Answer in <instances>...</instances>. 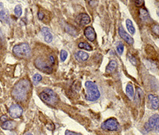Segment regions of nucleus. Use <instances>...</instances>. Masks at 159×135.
Here are the masks:
<instances>
[{"mask_svg":"<svg viewBox=\"0 0 159 135\" xmlns=\"http://www.w3.org/2000/svg\"><path fill=\"white\" fill-rule=\"evenodd\" d=\"M31 83L28 79H22L15 85L11 94L18 102H24L26 100L28 94L30 91Z\"/></svg>","mask_w":159,"mask_h":135,"instance_id":"f257e3e1","label":"nucleus"},{"mask_svg":"<svg viewBox=\"0 0 159 135\" xmlns=\"http://www.w3.org/2000/svg\"><path fill=\"white\" fill-rule=\"evenodd\" d=\"M41 99L47 105L54 106L58 102V97L53 90L46 88L40 93Z\"/></svg>","mask_w":159,"mask_h":135,"instance_id":"f03ea898","label":"nucleus"},{"mask_svg":"<svg viewBox=\"0 0 159 135\" xmlns=\"http://www.w3.org/2000/svg\"><path fill=\"white\" fill-rule=\"evenodd\" d=\"M13 53L21 59H29L31 57V49L28 43H20L13 47Z\"/></svg>","mask_w":159,"mask_h":135,"instance_id":"7ed1b4c3","label":"nucleus"},{"mask_svg":"<svg viewBox=\"0 0 159 135\" xmlns=\"http://www.w3.org/2000/svg\"><path fill=\"white\" fill-rule=\"evenodd\" d=\"M85 87L87 90H88V93H87L85 98L88 101L94 102L100 97V92L99 90L98 87L96 86L95 82L88 81V82H85Z\"/></svg>","mask_w":159,"mask_h":135,"instance_id":"20e7f679","label":"nucleus"},{"mask_svg":"<svg viewBox=\"0 0 159 135\" xmlns=\"http://www.w3.org/2000/svg\"><path fill=\"white\" fill-rule=\"evenodd\" d=\"M147 132L154 130L155 133H159V115L154 114L150 117L148 122L144 125Z\"/></svg>","mask_w":159,"mask_h":135,"instance_id":"39448f33","label":"nucleus"},{"mask_svg":"<svg viewBox=\"0 0 159 135\" xmlns=\"http://www.w3.org/2000/svg\"><path fill=\"white\" fill-rule=\"evenodd\" d=\"M119 124L118 121L114 117L108 118L101 124V128L104 130H107V131H115L119 129Z\"/></svg>","mask_w":159,"mask_h":135,"instance_id":"423d86ee","label":"nucleus"},{"mask_svg":"<svg viewBox=\"0 0 159 135\" xmlns=\"http://www.w3.org/2000/svg\"><path fill=\"white\" fill-rule=\"evenodd\" d=\"M34 65L38 68L39 70L42 72H45V73H47V74H51L53 72V67L48 63L46 62V61H44L41 58H38L37 59H35L34 61Z\"/></svg>","mask_w":159,"mask_h":135,"instance_id":"0eeeda50","label":"nucleus"},{"mask_svg":"<svg viewBox=\"0 0 159 135\" xmlns=\"http://www.w3.org/2000/svg\"><path fill=\"white\" fill-rule=\"evenodd\" d=\"M23 113V108L18 104H12L9 108V114L12 118H18Z\"/></svg>","mask_w":159,"mask_h":135,"instance_id":"6e6552de","label":"nucleus"},{"mask_svg":"<svg viewBox=\"0 0 159 135\" xmlns=\"http://www.w3.org/2000/svg\"><path fill=\"white\" fill-rule=\"evenodd\" d=\"M119 36L121 37L123 39L124 41L126 42V43L130 44V45H132V44L134 43V39L132 38L131 36L129 34H127L126 31H124V29L123 26H119Z\"/></svg>","mask_w":159,"mask_h":135,"instance_id":"1a4fd4ad","label":"nucleus"},{"mask_svg":"<svg viewBox=\"0 0 159 135\" xmlns=\"http://www.w3.org/2000/svg\"><path fill=\"white\" fill-rule=\"evenodd\" d=\"M139 17L141 18V20L145 23H150L152 22L149 12L145 8H141L139 10Z\"/></svg>","mask_w":159,"mask_h":135,"instance_id":"9d476101","label":"nucleus"},{"mask_svg":"<svg viewBox=\"0 0 159 135\" xmlns=\"http://www.w3.org/2000/svg\"><path fill=\"white\" fill-rule=\"evenodd\" d=\"M84 35L89 41L93 42L96 38V34L95 30L91 26H87L84 30Z\"/></svg>","mask_w":159,"mask_h":135,"instance_id":"9b49d317","label":"nucleus"},{"mask_svg":"<svg viewBox=\"0 0 159 135\" xmlns=\"http://www.w3.org/2000/svg\"><path fill=\"white\" fill-rule=\"evenodd\" d=\"M0 21L3 23H9V15L7 11L3 7V4L0 3Z\"/></svg>","mask_w":159,"mask_h":135,"instance_id":"f8f14e48","label":"nucleus"},{"mask_svg":"<svg viewBox=\"0 0 159 135\" xmlns=\"http://www.w3.org/2000/svg\"><path fill=\"white\" fill-rule=\"evenodd\" d=\"M76 21L79 24H81L82 26H85L90 23L91 19H90V17H89V15L84 14V13H82V14L79 15L76 17Z\"/></svg>","mask_w":159,"mask_h":135,"instance_id":"ddd939ff","label":"nucleus"},{"mask_svg":"<svg viewBox=\"0 0 159 135\" xmlns=\"http://www.w3.org/2000/svg\"><path fill=\"white\" fill-rule=\"evenodd\" d=\"M148 99L150 101V106L154 110H158L159 108V98L154 94H149Z\"/></svg>","mask_w":159,"mask_h":135,"instance_id":"4468645a","label":"nucleus"},{"mask_svg":"<svg viewBox=\"0 0 159 135\" xmlns=\"http://www.w3.org/2000/svg\"><path fill=\"white\" fill-rule=\"evenodd\" d=\"M75 58H76V60L80 62H83L87 61V60L89 59V55L87 52L79 51L75 54Z\"/></svg>","mask_w":159,"mask_h":135,"instance_id":"2eb2a0df","label":"nucleus"},{"mask_svg":"<svg viewBox=\"0 0 159 135\" xmlns=\"http://www.w3.org/2000/svg\"><path fill=\"white\" fill-rule=\"evenodd\" d=\"M41 34L44 36V39L46 43H50L51 42L53 41V35L51 34L49 29L47 28V27H42L41 29Z\"/></svg>","mask_w":159,"mask_h":135,"instance_id":"dca6fc26","label":"nucleus"},{"mask_svg":"<svg viewBox=\"0 0 159 135\" xmlns=\"http://www.w3.org/2000/svg\"><path fill=\"white\" fill-rule=\"evenodd\" d=\"M117 66H118V64H117L116 61H115V60L110 61V62L106 67V74H110L114 73L115 71V70L117 69Z\"/></svg>","mask_w":159,"mask_h":135,"instance_id":"f3484780","label":"nucleus"},{"mask_svg":"<svg viewBox=\"0 0 159 135\" xmlns=\"http://www.w3.org/2000/svg\"><path fill=\"white\" fill-rule=\"evenodd\" d=\"M126 93L127 97L130 100H132L134 98V87L131 83H128L126 87Z\"/></svg>","mask_w":159,"mask_h":135,"instance_id":"a211bd4d","label":"nucleus"},{"mask_svg":"<svg viewBox=\"0 0 159 135\" xmlns=\"http://www.w3.org/2000/svg\"><path fill=\"white\" fill-rule=\"evenodd\" d=\"M15 126H16L15 122L10 121V120H8V121H7V122H5V123L2 124V128L7 130H14V129L15 128Z\"/></svg>","mask_w":159,"mask_h":135,"instance_id":"6ab92c4d","label":"nucleus"},{"mask_svg":"<svg viewBox=\"0 0 159 135\" xmlns=\"http://www.w3.org/2000/svg\"><path fill=\"white\" fill-rule=\"evenodd\" d=\"M65 31L67 33L71 34V35L76 36L78 34V31H77V30H76L75 27H73V26L68 25V24L65 26Z\"/></svg>","mask_w":159,"mask_h":135,"instance_id":"aec40b11","label":"nucleus"},{"mask_svg":"<svg viewBox=\"0 0 159 135\" xmlns=\"http://www.w3.org/2000/svg\"><path fill=\"white\" fill-rule=\"evenodd\" d=\"M126 28L128 30V31L131 34H134L135 33V28H134V25H133V23L131 22V20L130 19H126Z\"/></svg>","mask_w":159,"mask_h":135,"instance_id":"412c9836","label":"nucleus"},{"mask_svg":"<svg viewBox=\"0 0 159 135\" xmlns=\"http://www.w3.org/2000/svg\"><path fill=\"white\" fill-rule=\"evenodd\" d=\"M142 94H143L142 90L140 88H137L136 94H134V97H135L134 99H135V102H136L137 104H139L140 102H141L142 98Z\"/></svg>","mask_w":159,"mask_h":135,"instance_id":"4be33fe9","label":"nucleus"},{"mask_svg":"<svg viewBox=\"0 0 159 135\" xmlns=\"http://www.w3.org/2000/svg\"><path fill=\"white\" fill-rule=\"evenodd\" d=\"M78 46L81 49H84V50H87V51H91L92 50V47H91L89 43H80L78 44Z\"/></svg>","mask_w":159,"mask_h":135,"instance_id":"5701e85b","label":"nucleus"},{"mask_svg":"<svg viewBox=\"0 0 159 135\" xmlns=\"http://www.w3.org/2000/svg\"><path fill=\"white\" fill-rule=\"evenodd\" d=\"M42 79V77L41 75H40L39 74H35L33 76V79H32V81H33V85H38L40 81Z\"/></svg>","mask_w":159,"mask_h":135,"instance_id":"b1692460","label":"nucleus"},{"mask_svg":"<svg viewBox=\"0 0 159 135\" xmlns=\"http://www.w3.org/2000/svg\"><path fill=\"white\" fill-rule=\"evenodd\" d=\"M22 13H23V9L21 5H17L15 7V15L17 17H20L22 15Z\"/></svg>","mask_w":159,"mask_h":135,"instance_id":"393cba45","label":"nucleus"},{"mask_svg":"<svg viewBox=\"0 0 159 135\" xmlns=\"http://www.w3.org/2000/svg\"><path fill=\"white\" fill-rule=\"evenodd\" d=\"M68 57V52L65 50H62L61 51V54H60V58H61V62H65Z\"/></svg>","mask_w":159,"mask_h":135,"instance_id":"a878e982","label":"nucleus"},{"mask_svg":"<svg viewBox=\"0 0 159 135\" xmlns=\"http://www.w3.org/2000/svg\"><path fill=\"white\" fill-rule=\"evenodd\" d=\"M124 46L122 43H119V45L117 46V52L119 53V54H122L123 52Z\"/></svg>","mask_w":159,"mask_h":135,"instance_id":"bb28decb","label":"nucleus"},{"mask_svg":"<svg viewBox=\"0 0 159 135\" xmlns=\"http://www.w3.org/2000/svg\"><path fill=\"white\" fill-rule=\"evenodd\" d=\"M128 58H129V60H130V62H131L134 66H136L137 65V59L134 58L133 55H131V54H128Z\"/></svg>","mask_w":159,"mask_h":135,"instance_id":"cd10ccee","label":"nucleus"},{"mask_svg":"<svg viewBox=\"0 0 159 135\" xmlns=\"http://www.w3.org/2000/svg\"><path fill=\"white\" fill-rule=\"evenodd\" d=\"M152 31H153V32H154L156 35L159 36V25H157V24H155V25L153 26V28H152Z\"/></svg>","mask_w":159,"mask_h":135,"instance_id":"c85d7f7f","label":"nucleus"},{"mask_svg":"<svg viewBox=\"0 0 159 135\" xmlns=\"http://www.w3.org/2000/svg\"><path fill=\"white\" fill-rule=\"evenodd\" d=\"M65 135H83L81 134H78V133H75L71 131V130H66Z\"/></svg>","mask_w":159,"mask_h":135,"instance_id":"c756f323","label":"nucleus"},{"mask_svg":"<svg viewBox=\"0 0 159 135\" xmlns=\"http://www.w3.org/2000/svg\"><path fill=\"white\" fill-rule=\"evenodd\" d=\"M134 3L137 7H141L144 4V1L142 0H139V1H134Z\"/></svg>","mask_w":159,"mask_h":135,"instance_id":"7c9ffc66","label":"nucleus"},{"mask_svg":"<svg viewBox=\"0 0 159 135\" xmlns=\"http://www.w3.org/2000/svg\"><path fill=\"white\" fill-rule=\"evenodd\" d=\"M7 121H8V117H7L6 115H3V116L1 117V118H0V122H1L2 124L5 123V122H7Z\"/></svg>","mask_w":159,"mask_h":135,"instance_id":"2f4dec72","label":"nucleus"},{"mask_svg":"<svg viewBox=\"0 0 159 135\" xmlns=\"http://www.w3.org/2000/svg\"><path fill=\"white\" fill-rule=\"evenodd\" d=\"M38 18H39V19H43L44 18V13L42 12V11H39L38 12Z\"/></svg>","mask_w":159,"mask_h":135,"instance_id":"473e14b6","label":"nucleus"},{"mask_svg":"<svg viewBox=\"0 0 159 135\" xmlns=\"http://www.w3.org/2000/svg\"><path fill=\"white\" fill-rule=\"evenodd\" d=\"M49 61H50L51 64L55 63V59H54V58H53V55H50V56L49 57Z\"/></svg>","mask_w":159,"mask_h":135,"instance_id":"72a5a7b5","label":"nucleus"},{"mask_svg":"<svg viewBox=\"0 0 159 135\" xmlns=\"http://www.w3.org/2000/svg\"><path fill=\"white\" fill-rule=\"evenodd\" d=\"M89 3H90V4H97L98 2H97V1H93V2H92V1H90Z\"/></svg>","mask_w":159,"mask_h":135,"instance_id":"f704fd0d","label":"nucleus"},{"mask_svg":"<svg viewBox=\"0 0 159 135\" xmlns=\"http://www.w3.org/2000/svg\"><path fill=\"white\" fill-rule=\"evenodd\" d=\"M25 135H33V134H32L31 133H26V134H25Z\"/></svg>","mask_w":159,"mask_h":135,"instance_id":"c9c22d12","label":"nucleus"}]
</instances>
